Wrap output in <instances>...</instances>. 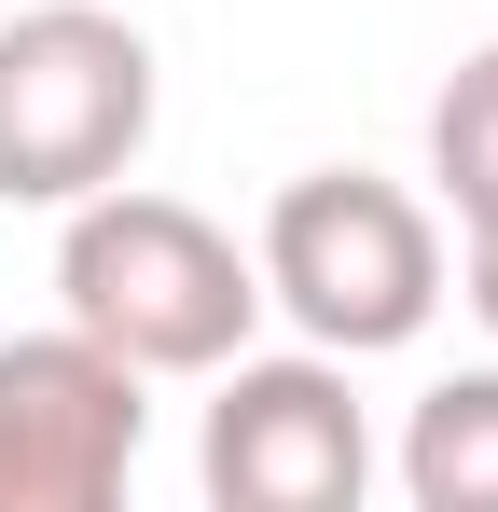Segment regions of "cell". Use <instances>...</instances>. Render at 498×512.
Returning <instances> with one entry per match:
<instances>
[{
    "label": "cell",
    "instance_id": "6da1fadb",
    "mask_svg": "<svg viewBox=\"0 0 498 512\" xmlns=\"http://www.w3.org/2000/svg\"><path fill=\"white\" fill-rule=\"evenodd\" d=\"M56 222H70V236H56V319L97 333L111 360H139V374H222L249 346L263 263H249L208 208L139 194V180H97Z\"/></svg>",
    "mask_w": 498,
    "mask_h": 512
},
{
    "label": "cell",
    "instance_id": "7a4b0ae2",
    "mask_svg": "<svg viewBox=\"0 0 498 512\" xmlns=\"http://www.w3.org/2000/svg\"><path fill=\"white\" fill-rule=\"evenodd\" d=\"M263 305L332 360H388L443 319V222L374 167H305L263 208Z\"/></svg>",
    "mask_w": 498,
    "mask_h": 512
},
{
    "label": "cell",
    "instance_id": "8992f818",
    "mask_svg": "<svg viewBox=\"0 0 498 512\" xmlns=\"http://www.w3.org/2000/svg\"><path fill=\"white\" fill-rule=\"evenodd\" d=\"M402 499L415 512H498V360L443 374L402 416Z\"/></svg>",
    "mask_w": 498,
    "mask_h": 512
},
{
    "label": "cell",
    "instance_id": "52a82bcc",
    "mask_svg": "<svg viewBox=\"0 0 498 512\" xmlns=\"http://www.w3.org/2000/svg\"><path fill=\"white\" fill-rule=\"evenodd\" d=\"M429 180H443L457 236H498V42L457 56L443 97H429Z\"/></svg>",
    "mask_w": 498,
    "mask_h": 512
},
{
    "label": "cell",
    "instance_id": "3957f363",
    "mask_svg": "<svg viewBox=\"0 0 498 512\" xmlns=\"http://www.w3.org/2000/svg\"><path fill=\"white\" fill-rule=\"evenodd\" d=\"M153 42L111 0L0 14V208H83L153 153Z\"/></svg>",
    "mask_w": 498,
    "mask_h": 512
},
{
    "label": "cell",
    "instance_id": "277c9868",
    "mask_svg": "<svg viewBox=\"0 0 498 512\" xmlns=\"http://www.w3.org/2000/svg\"><path fill=\"white\" fill-rule=\"evenodd\" d=\"M194 471L222 512H360L374 485V416L346 388L332 346H277V360H222L208 374V429H194Z\"/></svg>",
    "mask_w": 498,
    "mask_h": 512
},
{
    "label": "cell",
    "instance_id": "5b68a950",
    "mask_svg": "<svg viewBox=\"0 0 498 512\" xmlns=\"http://www.w3.org/2000/svg\"><path fill=\"white\" fill-rule=\"evenodd\" d=\"M153 443V374L97 333H14L0 346V512H111Z\"/></svg>",
    "mask_w": 498,
    "mask_h": 512
},
{
    "label": "cell",
    "instance_id": "ba28073f",
    "mask_svg": "<svg viewBox=\"0 0 498 512\" xmlns=\"http://www.w3.org/2000/svg\"><path fill=\"white\" fill-rule=\"evenodd\" d=\"M443 291H457V305L498 333V236H457V277H443Z\"/></svg>",
    "mask_w": 498,
    "mask_h": 512
}]
</instances>
